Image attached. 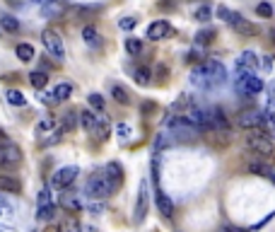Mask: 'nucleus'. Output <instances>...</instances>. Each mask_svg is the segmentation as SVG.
Listing matches in <instances>:
<instances>
[{
    "instance_id": "nucleus-1",
    "label": "nucleus",
    "mask_w": 275,
    "mask_h": 232,
    "mask_svg": "<svg viewBox=\"0 0 275 232\" xmlns=\"http://www.w3.org/2000/svg\"><path fill=\"white\" fill-rule=\"evenodd\" d=\"M191 83L201 90H212L227 83V68L220 61H203L201 65H196L191 73Z\"/></svg>"
},
{
    "instance_id": "nucleus-2",
    "label": "nucleus",
    "mask_w": 275,
    "mask_h": 232,
    "mask_svg": "<svg viewBox=\"0 0 275 232\" xmlns=\"http://www.w3.org/2000/svg\"><path fill=\"white\" fill-rule=\"evenodd\" d=\"M234 90L239 94H246V97H254L263 90V80L256 75V70H249V68H237V75H234Z\"/></svg>"
},
{
    "instance_id": "nucleus-3",
    "label": "nucleus",
    "mask_w": 275,
    "mask_h": 232,
    "mask_svg": "<svg viewBox=\"0 0 275 232\" xmlns=\"http://www.w3.org/2000/svg\"><path fill=\"white\" fill-rule=\"evenodd\" d=\"M80 119H82V126L85 131L90 133V136H99L101 140L109 138V121L101 112H82L80 114Z\"/></svg>"
},
{
    "instance_id": "nucleus-4",
    "label": "nucleus",
    "mask_w": 275,
    "mask_h": 232,
    "mask_svg": "<svg viewBox=\"0 0 275 232\" xmlns=\"http://www.w3.org/2000/svg\"><path fill=\"white\" fill-rule=\"evenodd\" d=\"M246 145H249V150H254L256 155H263V158H270V155L275 152L273 138L261 128H254V133L246 138Z\"/></svg>"
},
{
    "instance_id": "nucleus-5",
    "label": "nucleus",
    "mask_w": 275,
    "mask_h": 232,
    "mask_svg": "<svg viewBox=\"0 0 275 232\" xmlns=\"http://www.w3.org/2000/svg\"><path fill=\"white\" fill-rule=\"evenodd\" d=\"M111 191H114V186L109 184V179L104 174H92L90 179H87V184H85V194L90 196V198H106V196H111Z\"/></svg>"
},
{
    "instance_id": "nucleus-6",
    "label": "nucleus",
    "mask_w": 275,
    "mask_h": 232,
    "mask_svg": "<svg viewBox=\"0 0 275 232\" xmlns=\"http://www.w3.org/2000/svg\"><path fill=\"white\" fill-rule=\"evenodd\" d=\"M41 41H44V48L48 51V56L56 58V61H63L65 58V46H63V39L58 32L53 29H44L41 32Z\"/></svg>"
},
{
    "instance_id": "nucleus-7",
    "label": "nucleus",
    "mask_w": 275,
    "mask_h": 232,
    "mask_svg": "<svg viewBox=\"0 0 275 232\" xmlns=\"http://www.w3.org/2000/svg\"><path fill=\"white\" fill-rule=\"evenodd\" d=\"M147 205H150V186H147V182L143 179L140 182V186H138V201H135V211H133V220H135L138 225L145 220L147 215Z\"/></svg>"
},
{
    "instance_id": "nucleus-8",
    "label": "nucleus",
    "mask_w": 275,
    "mask_h": 232,
    "mask_svg": "<svg viewBox=\"0 0 275 232\" xmlns=\"http://www.w3.org/2000/svg\"><path fill=\"white\" fill-rule=\"evenodd\" d=\"M77 174H80V169L75 167V165L61 167L58 172H53V176H51V186H53V189H68V186L77 179Z\"/></svg>"
},
{
    "instance_id": "nucleus-9",
    "label": "nucleus",
    "mask_w": 275,
    "mask_h": 232,
    "mask_svg": "<svg viewBox=\"0 0 275 232\" xmlns=\"http://www.w3.org/2000/svg\"><path fill=\"white\" fill-rule=\"evenodd\" d=\"M227 24L234 29V32H239L241 37H256V34H258L256 24H254V22H249V19H244L239 12H232V17H229Z\"/></svg>"
},
{
    "instance_id": "nucleus-10",
    "label": "nucleus",
    "mask_w": 275,
    "mask_h": 232,
    "mask_svg": "<svg viewBox=\"0 0 275 232\" xmlns=\"http://www.w3.org/2000/svg\"><path fill=\"white\" fill-rule=\"evenodd\" d=\"M237 123H239V128H244V131L261 128V123H263V112H258V109H246V112H241L237 116Z\"/></svg>"
},
{
    "instance_id": "nucleus-11",
    "label": "nucleus",
    "mask_w": 275,
    "mask_h": 232,
    "mask_svg": "<svg viewBox=\"0 0 275 232\" xmlns=\"http://www.w3.org/2000/svg\"><path fill=\"white\" fill-rule=\"evenodd\" d=\"M183 116L191 121L196 128L201 131V128H210V112H205V109H201V107H188L186 112H183Z\"/></svg>"
},
{
    "instance_id": "nucleus-12",
    "label": "nucleus",
    "mask_w": 275,
    "mask_h": 232,
    "mask_svg": "<svg viewBox=\"0 0 275 232\" xmlns=\"http://www.w3.org/2000/svg\"><path fill=\"white\" fill-rule=\"evenodd\" d=\"M19 160H22V152H19L17 145H12V143L0 145V167H15Z\"/></svg>"
},
{
    "instance_id": "nucleus-13",
    "label": "nucleus",
    "mask_w": 275,
    "mask_h": 232,
    "mask_svg": "<svg viewBox=\"0 0 275 232\" xmlns=\"http://www.w3.org/2000/svg\"><path fill=\"white\" fill-rule=\"evenodd\" d=\"M169 32H172L169 22H167V19H157V22H152V24L147 27V39H152V41H159V39L169 37Z\"/></svg>"
},
{
    "instance_id": "nucleus-14",
    "label": "nucleus",
    "mask_w": 275,
    "mask_h": 232,
    "mask_svg": "<svg viewBox=\"0 0 275 232\" xmlns=\"http://www.w3.org/2000/svg\"><path fill=\"white\" fill-rule=\"evenodd\" d=\"M104 176L109 179V184L114 186V191L123 184V167H121L119 162H109L106 167H104Z\"/></svg>"
},
{
    "instance_id": "nucleus-15",
    "label": "nucleus",
    "mask_w": 275,
    "mask_h": 232,
    "mask_svg": "<svg viewBox=\"0 0 275 232\" xmlns=\"http://www.w3.org/2000/svg\"><path fill=\"white\" fill-rule=\"evenodd\" d=\"M155 203L159 208V213L164 215V218H172L174 215V203H172V198L162 191V189H157V196H155Z\"/></svg>"
},
{
    "instance_id": "nucleus-16",
    "label": "nucleus",
    "mask_w": 275,
    "mask_h": 232,
    "mask_svg": "<svg viewBox=\"0 0 275 232\" xmlns=\"http://www.w3.org/2000/svg\"><path fill=\"white\" fill-rule=\"evenodd\" d=\"M210 128H215V131H229V119L225 116V112H222L220 107L210 109Z\"/></svg>"
},
{
    "instance_id": "nucleus-17",
    "label": "nucleus",
    "mask_w": 275,
    "mask_h": 232,
    "mask_svg": "<svg viewBox=\"0 0 275 232\" xmlns=\"http://www.w3.org/2000/svg\"><path fill=\"white\" fill-rule=\"evenodd\" d=\"M61 205H63L68 213H77L80 208H82V198H80V194H63L61 196Z\"/></svg>"
},
{
    "instance_id": "nucleus-18",
    "label": "nucleus",
    "mask_w": 275,
    "mask_h": 232,
    "mask_svg": "<svg viewBox=\"0 0 275 232\" xmlns=\"http://www.w3.org/2000/svg\"><path fill=\"white\" fill-rule=\"evenodd\" d=\"M41 12H44V17H61L65 12V3L63 0H46Z\"/></svg>"
},
{
    "instance_id": "nucleus-19",
    "label": "nucleus",
    "mask_w": 275,
    "mask_h": 232,
    "mask_svg": "<svg viewBox=\"0 0 275 232\" xmlns=\"http://www.w3.org/2000/svg\"><path fill=\"white\" fill-rule=\"evenodd\" d=\"M82 39H85V44H87L90 48H101V34L92 27V24L82 27Z\"/></svg>"
},
{
    "instance_id": "nucleus-20",
    "label": "nucleus",
    "mask_w": 275,
    "mask_h": 232,
    "mask_svg": "<svg viewBox=\"0 0 275 232\" xmlns=\"http://www.w3.org/2000/svg\"><path fill=\"white\" fill-rule=\"evenodd\" d=\"M19 189H22V184H19L15 176H10V174L0 176V191H3V194H17Z\"/></svg>"
},
{
    "instance_id": "nucleus-21",
    "label": "nucleus",
    "mask_w": 275,
    "mask_h": 232,
    "mask_svg": "<svg viewBox=\"0 0 275 232\" xmlns=\"http://www.w3.org/2000/svg\"><path fill=\"white\" fill-rule=\"evenodd\" d=\"M249 172L251 174H258V176H268V179L275 182V169L268 167L266 162H249Z\"/></svg>"
},
{
    "instance_id": "nucleus-22",
    "label": "nucleus",
    "mask_w": 275,
    "mask_h": 232,
    "mask_svg": "<svg viewBox=\"0 0 275 232\" xmlns=\"http://www.w3.org/2000/svg\"><path fill=\"white\" fill-rule=\"evenodd\" d=\"M237 68H249V70H256V68H258L256 54H254V51H244V54L237 58Z\"/></svg>"
},
{
    "instance_id": "nucleus-23",
    "label": "nucleus",
    "mask_w": 275,
    "mask_h": 232,
    "mask_svg": "<svg viewBox=\"0 0 275 232\" xmlns=\"http://www.w3.org/2000/svg\"><path fill=\"white\" fill-rule=\"evenodd\" d=\"M261 131H266L270 138H275V109H266L263 112V123H261Z\"/></svg>"
},
{
    "instance_id": "nucleus-24",
    "label": "nucleus",
    "mask_w": 275,
    "mask_h": 232,
    "mask_svg": "<svg viewBox=\"0 0 275 232\" xmlns=\"http://www.w3.org/2000/svg\"><path fill=\"white\" fill-rule=\"evenodd\" d=\"M111 94H114V99H116L119 104H123V107H128L130 104V94L123 85H111Z\"/></svg>"
},
{
    "instance_id": "nucleus-25",
    "label": "nucleus",
    "mask_w": 275,
    "mask_h": 232,
    "mask_svg": "<svg viewBox=\"0 0 275 232\" xmlns=\"http://www.w3.org/2000/svg\"><path fill=\"white\" fill-rule=\"evenodd\" d=\"M56 218V205L53 203H41L37 211V220L46 223V220H53Z\"/></svg>"
},
{
    "instance_id": "nucleus-26",
    "label": "nucleus",
    "mask_w": 275,
    "mask_h": 232,
    "mask_svg": "<svg viewBox=\"0 0 275 232\" xmlns=\"http://www.w3.org/2000/svg\"><path fill=\"white\" fill-rule=\"evenodd\" d=\"M172 145V133H157L155 136V143H152V150H155V155L159 150H164Z\"/></svg>"
},
{
    "instance_id": "nucleus-27",
    "label": "nucleus",
    "mask_w": 275,
    "mask_h": 232,
    "mask_svg": "<svg viewBox=\"0 0 275 232\" xmlns=\"http://www.w3.org/2000/svg\"><path fill=\"white\" fill-rule=\"evenodd\" d=\"M29 83L34 90H44L46 83H48V75L41 73V70H34V73H29Z\"/></svg>"
},
{
    "instance_id": "nucleus-28",
    "label": "nucleus",
    "mask_w": 275,
    "mask_h": 232,
    "mask_svg": "<svg viewBox=\"0 0 275 232\" xmlns=\"http://www.w3.org/2000/svg\"><path fill=\"white\" fill-rule=\"evenodd\" d=\"M5 97H8V104H12V107H24L27 104V97L19 92V90H8Z\"/></svg>"
},
{
    "instance_id": "nucleus-29",
    "label": "nucleus",
    "mask_w": 275,
    "mask_h": 232,
    "mask_svg": "<svg viewBox=\"0 0 275 232\" xmlns=\"http://www.w3.org/2000/svg\"><path fill=\"white\" fill-rule=\"evenodd\" d=\"M17 58L24 61V63L34 61V46H29V44H17Z\"/></svg>"
},
{
    "instance_id": "nucleus-30",
    "label": "nucleus",
    "mask_w": 275,
    "mask_h": 232,
    "mask_svg": "<svg viewBox=\"0 0 275 232\" xmlns=\"http://www.w3.org/2000/svg\"><path fill=\"white\" fill-rule=\"evenodd\" d=\"M53 94H56V99H58V102H63V99H68V97L73 94V85H68V83H61V85H56Z\"/></svg>"
},
{
    "instance_id": "nucleus-31",
    "label": "nucleus",
    "mask_w": 275,
    "mask_h": 232,
    "mask_svg": "<svg viewBox=\"0 0 275 232\" xmlns=\"http://www.w3.org/2000/svg\"><path fill=\"white\" fill-rule=\"evenodd\" d=\"M212 39H215V29H203V32L196 34V44L198 46H208V44H212Z\"/></svg>"
},
{
    "instance_id": "nucleus-32",
    "label": "nucleus",
    "mask_w": 275,
    "mask_h": 232,
    "mask_svg": "<svg viewBox=\"0 0 275 232\" xmlns=\"http://www.w3.org/2000/svg\"><path fill=\"white\" fill-rule=\"evenodd\" d=\"M0 24H3L5 32H17V29H19L17 17H12V15H3V17H0Z\"/></svg>"
},
{
    "instance_id": "nucleus-33",
    "label": "nucleus",
    "mask_w": 275,
    "mask_h": 232,
    "mask_svg": "<svg viewBox=\"0 0 275 232\" xmlns=\"http://www.w3.org/2000/svg\"><path fill=\"white\" fill-rule=\"evenodd\" d=\"M126 51H128L130 56H138V54L143 51V41H140V39H135V37L126 39Z\"/></svg>"
},
{
    "instance_id": "nucleus-34",
    "label": "nucleus",
    "mask_w": 275,
    "mask_h": 232,
    "mask_svg": "<svg viewBox=\"0 0 275 232\" xmlns=\"http://www.w3.org/2000/svg\"><path fill=\"white\" fill-rule=\"evenodd\" d=\"M90 107L94 112H104V97L99 92H92L90 94Z\"/></svg>"
},
{
    "instance_id": "nucleus-35",
    "label": "nucleus",
    "mask_w": 275,
    "mask_h": 232,
    "mask_svg": "<svg viewBox=\"0 0 275 232\" xmlns=\"http://www.w3.org/2000/svg\"><path fill=\"white\" fill-rule=\"evenodd\" d=\"M150 78H152V73H150L147 68H138L135 70V83L138 85H150Z\"/></svg>"
},
{
    "instance_id": "nucleus-36",
    "label": "nucleus",
    "mask_w": 275,
    "mask_h": 232,
    "mask_svg": "<svg viewBox=\"0 0 275 232\" xmlns=\"http://www.w3.org/2000/svg\"><path fill=\"white\" fill-rule=\"evenodd\" d=\"M210 15H212V10L208 8V5H201V8L196 10V15H193V17L198 19V22H208V19H210Z\"/></svg>"
},
{
    "instance_id": "nucleus-37",
    "label": "nucleus",
    "mask_w": 275,
    "mask_h": 232,
    "mask_svg": "<svg viewBox=\"0 0 275 232\" xmlns=\"http://www.w3.org/2000/svg\"><path fill=\"white\" fill-rule=\"evenodd\" d=\"M75 116H77L75 112H68V114H65V116H63V126H61V128H63V131H73L75 123H77V119H75Z\"/></svg>"
},
{
    "instance_id": "nucleus-38",
    "label": "nucleus",
    "mask_w": 275,
    "mask_h": 232,
    "mask_svg": "<svg viewBox=\"0 0 275 232\" xmlns=\"http://www.w3.org/2000/svg\"><path fill=\"white\" fill-rule=\"evenodd\" d=\"M87 211H90L92 215H101V213H104V203H101V198H92V203L87 205Z\"/></svg>"
},
{
    "instance_id": "nucleus-39",
    "label": "nucleus",
    "mask_w": 275,
    "mask_h": 232,
    "mask_svg": "<svg viewBox=\"0 0 275 232\" xmlns=\"http://www.w3.org/2000/svg\"><path fill=\"white\" fill-rule=\"evenodd\" d=\"M135 24H138L135 17H121V19H119V27L123 29V32H130V29H135Z\"/></svg>"
},
{
    "instance_id": "nucleus-40",
    "label": "nucleus",
    "mask_w": 275,
    "mask_h": 232,
    "mask_svg": "<svg viewBox=\"0 0 275 232\" xmlns=\"http://www.w3.org/2000/svg\"><path fill=\"white\" fill-rule=\"evenodd\" d=\"M256 12L261 15V17H266V19L273 17V8H270L268 3H258V5H256Z\"/></svg>"
},
{
    "instance_id": "nucleus-41",
    "label": "nucleus",
    "mask_w": 275,
    "mask_h": 232,
    "mask_svg": "<svg viewBox=\"0 0 275 232\" xmlns=\"http://www.w3.org/2000/svg\"><path fill=\"white\" fill-rule=\"evenodd\" d=\"M8 215H12V205H10L5 198H0V220L8 218Z\"/></svg>"
},
{
    "instance_id": "nucleus-42",
    "label": "nucleus",
    "mask_w": 275,
    "mask_h": 232,
    "mask_svg": "<svg viewBox=\"0 0 275 232\" xmlns=\"http://www.w3.org/2000/svg\"><path fill=\"white\" fill-rule=\"evenodd\" d=\"M53 126H56V119H44V121H41V123L37 126V131H39V133H44V131H51Z\"/></svg>"
},
{
    "instance_id": "nucleus-43",
    "label": "nucleus",
    "mask_w": 275,
    "mask_h": 232,
    "mask_svg": "<svg viewBox=\"0 0 275 232\" xmlns=\"http://www.w3.org/2000/svg\"><path fill=\"white\" fill-rule=\"evenodd\" d=\"M41 203H51V189H41L39 191V205Z\"/></svg>"
},
{
    "instance_id": "nucleus-44",
    "label": "nucleus",
    "mask_w": 275,
    "mask_h": 232,
    "mask_svg": "<svg viewBox=\"0 0 275 232\" xmlns=\"http://www.w3.org/2000/svg\"><path fill=\"white\" fill-rule=\"evenodd\" d=\"M217 17L225 19V22H229V17H232V10L225 8V5H220V8H217Z\"/></svg>"
},
{
    "instance_id": "nucleus-45",
    "label": "nucleus",
    "mask_w": 275,
    "mask_h": 232,
    "mask_svg": "<svg viewBox=\"0 0 275 232\" xmlns=\"http://www.w3.org/2000/svg\"><path fill=\"white\" fill-rule=\"evenodd\" d=\"M116 133H119V138H128V136H130V126L119 123V126H116Z\"/></svg>"
},
{
    "instance_id": "nucleus-46",
    "label": "nucleus",
    "mask_w": 275,
    "mask_h": 232,
    "mask_svg": "<svg viewBox=\"0 0 275 232\" xmlns=\"http://www.w3.org/2000/svg\"><path fill=\"white\" fill-rule=\"evenodd\" d=\"M268 97H270V107L275 109V80L268 85Z\"/></svg>"
},
{
    "instance_id": "nucleus-47",
    "label": "nucleus",
    "mask_w": 275,
    "mask_h": 232,
    "mask_svg": "<svg viewBox=\"0 0 275 232\" xmlns=\"http://www.w3.org/2000/svg\"><path fill=\"white\" fill-rule=\"evenodd\" d=\"M273 68V56H263V70H270Z\"/></svg>"
},
{
    "instance_id": "nucleus-48",
    "label": "nucleus",
    "mask_w": 275,
    "mask_h": 232,
    "mask_svg": "<svg viewBox=\"0 0 275 232\" xmlns=\"http://www.w3.org/2000/svg\"><path fill=\"white\" fill-rule=\"evenodd\" d=\"M270 44H273V46H275V27L270 29Z\"/></svg>"
},
{
    "instance_id": "nucleus-49",
    "label": "nucleus",
    "mask_w": 275,
    "mask_h": 232,
    "mask_svg": "<svg viewBox=\"0 0 275 232\" xmlns=\"http://www.w3.org/2000/svg\"><path fill=\"white\" fill-rule=\"evenodd\" d=\"M0 232H12V227H8V225H0Z\"/></svg>"
},
{
    "instance_id": "nucleus-50",
    "label": "nucleus",
    "mask_w": 275,
    "mask_h": 232,
    "mask_svg": "<svg viewBox=\"0 0 275 232\" xmlns=\"http://www.w3.org/2000/svg\"><path fill=\"white\" fill-rule=\"evenodd\" d=\"M0 34H3V29H0Z\"/></svg>"
},
{
    "instance_id": "nucleus-51",
    "label": "nucleus",
    "mask_w": 275,
    "mask_h": 232,
    "mask_svg": "<svg viewBox=\"0 0 275 232\" xmlns=\"http://www.w3.org/2000/svg\"><path fill=\"white\" fill-rule=\"evenodd\" d=\"M0 138H3V133H0Z\"/></svg>"
},
{
    "instance_id": "nucleus-52",
    "label": "nucleus",
    "mask_w": 275,
    "mask_h": 232,
    "mask_svg": "<svg viewBox=\"0 0 275 232\" xmlns=\"http://www.w3.org/2000/svg\"><path fill=\"white\" fill-rule=\"evenodd\" d=\"M12 3H17V0H12Z\"/></svg>"
}]
</instances>
